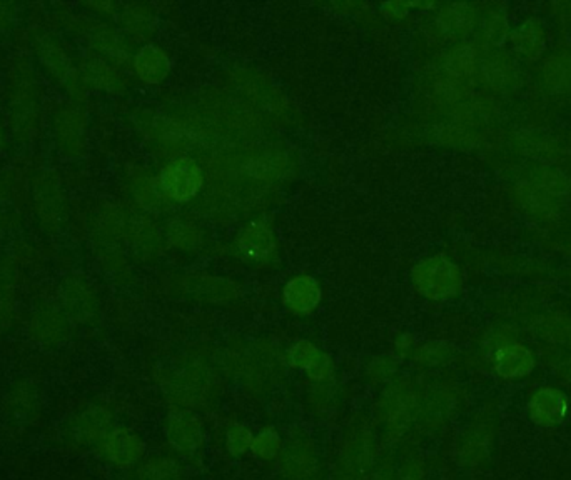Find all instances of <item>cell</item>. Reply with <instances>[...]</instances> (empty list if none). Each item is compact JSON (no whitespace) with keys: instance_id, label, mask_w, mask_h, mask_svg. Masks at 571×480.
<instances>
[{"instance_id":"cell-14","label":"cell","mask_w":571,"mask_h":480,"mask_svg":"<svg viewBox=\"0 0 571 480\" xmlns=\"http://www.w3.org/2000/svg\"><path fill=\"white\" fill-rule=\"evenodd\" d=\"M520 197L523 204L527 205L530 211L533 213H549L553 209L551 202L547 197V192L539 187H531V186H521L520 187Z\"/></svg>"},{"instance_id":"cell-18","label":"cell","mask_w":571,"mask_h":480,"mask_svg":"<svg viewBox=\"0 0 571 480\" xmlns=\"http://www.w3.org/2000/svg\"><path fill=\"white\" fill-rule=\"evenodd\" d=\"M176 466L170 462H159L146 466V480H174L176 479Z\"/></svg>"},{"instance_id":"cell-13","label":"cell","mask_w":571,"mask_h":480,"mask_svg":"<svg viewBox=\"0 0 571 480\" xmlns=\"http://www.w3.org/2000/svg\"><path fill=\"white\" fill-rule=\"evenodd\" d=\"M241 244L249 256H266L272 247V237L264 229H253L243 237Z\"/></svg>"},{"instance_id":"cell-7","label":"cell","mask_w":571,"mask_h":480,"mask_svg":"<svg viewBox=\"0 0 571 480\" xmlns=\"http://www.w3.org/2000/svg\"><path fill=\"white\" fill-rule=\"evenodd\" d=\"M144 446L139 437L125 430H115L106 440V452L117 466H131L143 456Z\"/></svg>"},{"instance_id":"cell-12","label":"cell","mask_w":571,"mask_h":480,"mask_svg":"<svg viewBox=\"0 0 571 480\" xmlns=\"http://www.w3.org/2000/svg\"><path fill=\"white\" fill-rule=\"evenodd\" d=\"M251 450L262 458L276 457L281 450V439L274 430H262L258 437L253 439Z\"/></svg>"},{"instance_id":"cell-17","label":"cell","mask_w":571,"mask_h":480,"mask_svg":"<svg viewBox=\"0 0 571 480\" xmlns=\"http://www.w3.org/2000/svg\"><path fill=\"white\" fill-rule=\"evenodd\" d=\"M539 189L548 194H565L570 190V182L558 172H545L541 176V187Z\"/></svg>"},{"instance_id":"cell-19","label":"cell","mask_w":571,"mask_h":480,"mask_svg":"<svg viewBox=\"0 0 571 480\" xmlns=\"http://www.w3.org/2000/svg\"><path fill=\"white\" fill-rule=\"evenodd\" d=\"M486 31H488V37H490L492 42H494V44H502L504 41V37H506V32H508V23H506L504 17L498 15V17H494V19L490 21Z\"/></svg>"},{"instance_id":"cell-16","label":"cell","mask_w":571,"mask_h":480,"mask_svg":"<svg viewBox=\"0 0 571 480\" xmlns=\"http://www.w3.org/2000/svg\"><path fill=\"white\" fill-rule=\"evenodd\" d=\"M449 70L455 74H470L474 68V52L470 47H461L449 57Z\"/></svg>"},{"instance_id":"cell-5","label":"cell","mask_w":571,"mask_h":480,"mask_svg":"<svg viewBox=\"0 0 571 480\" xmlns=\"http://www.w3.org/2000/svg\"><path fill=\"white\" fill-rule=\"evenodd\" d=\"M166 430L170 442L182 452H194L204 439L199 419L189 412L170 413Z\"/></svg>"},{"instance_id":"cell-8","label":"cell","mask_w":571,"mask_h":480,"mask_svg":"<svg viewBox=\"0 0 571 480\" xmlns=\"http://www.w3.org/2000/svg\"><path fill=\"white\" fill-rule=\"evenodd\" d=\"M516 50L530 60H537L543 56L547 47V37L537 19H530L513 34Z\"/></svg>"},{"instance_id":"cell-15","label":"cell","mask_w":571,"mask_h":480,"mask_svg":"<svg viewBox=\"0 0 571 480\" xmlns=\"http://www.w3.org/2000/svg\"><path fill=\"white\" fill-rule=\"evenodd\" d=\"M253 439L251 432L247 430L246 427L243 425H235L229 432H227V448L229 452L233 454H244L247 448H251L253 444Z\"/></svg>"},{"instance_id":"cell-3","label":"cell","mask_w":571,"mask_h":480,"mask_svg":"<svg viewBox=\"0 0 571 480\" xmlns=\"http://www.w3.org/2000/svg\"><path fill=\"white\" fill-rule=\"evenodd\" d=\"M161 182L170 197L186 201L196 195V192L201 187V170L188 158L176 160L162 172Z\"/></svg>"},{"instance_id":"cell-20","label":"cell","mask_w":571,"mask_h":480,"mask_svg":"<svg viewBox=\"0 0 571 480\" xmlns=\"http://www.w3.org/2000/svg\"><path fill=\"white\" fill-rule=\"evenodd\" d=\"M486 70H492V72L494 70V74L488 76L490 80L494 82V84H496V82L506 84V82L510 80V66H506V64H502V62H500V64H492V66L486 68Z\"/></svg>"},{"instance_id":"cell-11","label":"cell","mask_w":571,"mask_h":480,"mask_svg":"<svg viewBox=\"0 0 571 480\" xmlns=\"http://www.w3.org/2000/svg\"><path fill=\"white\" fill-rule=\"evenodd\" d=\"M543 77L551 89L566 90L571 87V57H549L543 68Z\"/></svg>"},{"instance_id":"cell-4","label":"cell","mask_w":571,"mask_h":480,"mask_svg":"<svg viewBox=\"0 0 571 480\" xmlns=\"http://www.w3.org/2000/svg\"><path fill=\"white\" fill-rule=\"evenodd\" d=\"M568 409V401L558 389H541L530 403V415L533 422L543 427L558 424Z\"/></svg>"},{"instance_id":"cell-6","label":"cell","mask_w":571,"mask_h":480,"mask_svg":"<svg viewBox=\"0 0 571 480\" xmlns=\"http://www.w3.org/2000/svg\"><path fill=\"white\" fill-rule=\"evenodd\" d=\"M321 291L311 277L292 279L284 289V302L298 313H308L319 303Z\"/></svg>"},{"instance_id":"cell-9","label":"cell","mask_w":571,"mask_h":480,"mask_svg":"<svg viewBox=\"0 0 571 480\" xmlns=\"http://www.w3.org/2000/svg\"><path fill=\"white\" fill-rule=\"evenodd\" d=\"M291 360L292 364H296L298 367L308 370V374L313 379H325L326 376L329 374L327 358L316 347L308 344V342H299L292 347Z\"/></svg>"},{"instance_id":"cell-10","label":"cell","mask_w":571,"mask_h":480,"mask_svg":"<svg viewBox=\"0 0 571 480\" xmlns=\"http://www.w3.org/2000/svg\"><path fill=\"white\" fill-rule=\"evenodd\" d=\"M135 68L139 76L146 82H161L166 77L169 70L168 57L156 47H144L135 60Z\"/></svg>"},{"instance_id":"cell-2","label":"cell","mask_w":571,"mask_h":480,"mask_svg":"<svg viewBox=\"0 0 571 480\" xmlns=\"http://www.w3.org/2000/svg\"><path fill=\"white\" fill-rule=\"evenodd\" d=\"M488 352L494 370L504 379L525 377L535 367L533 354L513 340H494Z\"/></svg>"},{"instance_id":"cell-1","label":"cell","mask_w":571,"mask_h":480,"mask_svg":"<svg viewBox=\"0 0 571 480\" xmlns=\"http://www.w3.org/2000/svg\"><path fill=\"white\" fill-rule=\"evenodd\" d=\"M415 282L426 297L445 299L459 291L463 276L447 258H433L415 268Z\"/></svg>"}]
</instances>
